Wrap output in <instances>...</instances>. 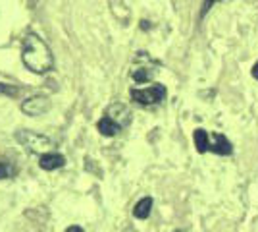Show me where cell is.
Instances as JSON below:
<instances>
[{"mask_svg": "<svg viewBox=\"0 0 258 232\" xmlns=\"http://www.w3.org/2000/svg\"><path fill=\"white\" fill-rule=\"evenodd\" d=\"M164 97H166V87L160 83L145 89H131V99L139 105H156V103H162Z\"/></svg>", "mask_w": 258, "mask_h": 232, "instance_id": "cell-3", "label": "cell"}, {"mask_svg": "<svg viewBox=\"0 0 258 232\" xmlns=\"http://www.w3.org/2000/svg\"><path fill=\"white\" fill-rule=\"evenodd\" d=\"M208 149H210L212 153H218V155H229L233 151L229 140H226V135H222V133H214V135H212V142L208 145Z\"/></svg>", "mask_w": 258, "mask_h": 232, "instance_id": "cell-6", "label": "cell"}, {"mask_svg": "<svg viewBox=\"0 0 258 232\" xmlns=\"http://www.w3.org/2000/svg\"><path fill=\"white\" fill-rule=\"evenodd\" d=\"M22 60L23 64L35 74H46L54 66V58L48 44L44 43L39 35L33 33L23 39Z\"/></svg>", "mask_w": 258, "mask_h": 232, "instance_id": "cell-1", "label": "cell"}, {"mask_svg": "<svg viewBox=\"0 0 258 232\" xmlns=\"http://www.w3.org/2000/svg\"><path fill=\"white\" fill-rule=\"evenodd\" d=\"M151 209H152V198H143L135 205V209H133V215L137 217V219H147L149 215H151Z\"/></svg>", "mask_w": 258, "mask_h": 232, "instance_id": "cell-10", "label": "cell"}, {"mask_svg": "<svg viewBox=\"0 0 258 232\" xmlns=\"http://www.w3.org/2000/svg\"><path fill=\"white\" fill-rule=\"evenodd\" d=\"M193 137H195V147H197V151L199 153H206L208 151V145H210V135L205 132V130H195L193 133Z\"/></svg>", "mask_w": 258, "mask_h": 232, "instance_id": "cell-9", "label": "cell"}, {"mask_svg": "<svg viewBox=\"0 0 258 232\" xmlns=\"http://www.w3.org/2000/svg\"><path fill=\"white\" fill-rule=\"evenodd\" d=\"M216 2H220V0H205V4H203V12H201V16H205L206 12L210 10V8L214 6Z\"/></svg>", "mask_w": 258, "mask_h": 232, "instance_id": "cell-14", "label": "cell"}, {"mask_svg": "<svg viewBox=\"0 0 258 232\" xmlns=\"http://www.w3.org/2000/svg\"><path fill=\"white\" fill-rule=\"evenodd\" d=\"M48 107H50V101L46 99V97H43V95H37V97L23 101L22 111L25 114H29V116H41V114H44V112L48 111Z\"/></svg>", "mask_w": 258, "mask_h": 232, "instance_id": "cell-4", "label": "cell"}, {"mask_svg": "<svg viewBox=\"0 0 258 232\" xmlns=\"http://www.w3.org/2000/svg\"><path fill=\"white\" fill-rule=\"evenodd\" d=\"M0 93H6V95H18V89H14V87H10V85H2L0 83Z\"/></svg>", "mask_w": 258, "mask_h": 232, "instance_id": "cell-13", "label": "cell"}, {"mask_svg": "<svg viewBox=\"0 0 258 232\" xmlns=\"http://www.w3.org/2000/svg\"><path fill=\"white\" fill-rule=\"evenodd\" d=\"M252 76H254L258 79V62L254 64V68H252Z\"/></svg>", "mask_w": 258, "mask_h": 232, "instance_id": "cell-16", "label": "cell"}, {"mask_svg": "<svg viewBox=\"0 0 258 232\" xmlns=\"http://www.w3.org/2000/svg\"><path fill=\"white\" fill-rule=\"evenodd\" d=\"M16 174V165L12 163L10 159H0V180L2 178H12Z\"/></svg>", "mask_w": 258, "mask_h": 232, "instance_id": "cell-12", "label": "cell"}, {"mask_svg": "<svg viewBox=\"0 0 258 232\" xmlns=\"http://www.w3.org/2000/svg\"><path fill=\"white\" fill-rule=\"evenodd\" d=\"M66 232H85V230H83L81 226H76V224H74V226H70V228H66Z\"/></svg>", "mask_w": 258, "mask_h": 232, "instance_id": "cell-15", "label": "cell"}, {"mask_svg": "<svg viewBox=\"0 0 258 232\" xmlns=\"http://www.w3.org/2000/svg\"><path fill=\"white\" fill-rule=\"evenodd\" d=\"M106 116L116 122L119 128H125L129 122H131V112L127 111V107H123V105H119V103L108 107Z\"/></svg>", "mask_w": 258, "mask_h": 232, "instance_id": "cell-5", "label": "cell"}, {"mask_svg": "<svg viewBox=\"0 0 258 232\" xmlns=\"http://www.w3.org/2000/svg\"><path fill=\"white\" fill-rule=\"evenodd\" d=\"M16 140L20 142L22 145H25L31 153H50L52 149V142L43 135V133H37V132H29V130H20L16 132Z\"/></svg>", "mask_w": 258, "mask_h": 232, "instance_id": "cell-2", "label": "cell"}, {"mask_svg": "<svg viewBox=\"0 0 258 232\" xmlns=\"http://www.w3.org/2000/svg\"><path fill=\"white\" fill-rule=\"evenodd\" d=\"M66 163V159L62 157L60 153H44L41 155V161H39V165H41V168H44V170H56V168H62Z\"/></svg>", "mask_w": 258, "mask_h": 232, "instance_id": "cell-7", "label": "cell"}, {"mask_svg": "<svg viewBox=\"0 0 258 232\" xmlns=\"http://www.w3.org/2000/svg\"><path fill=\"white\" fill-rule=\"evenodd\" d=\"M119 130H121V128H119L112 118H108V116H104L102 120L98 122V132L102 133V135H106V137H112V135L119 133Z\"/></svg>", "mask_w": 258, "mask_h": 232, "instance_id": "cell-8", "label": "cell"}, {"mask_svg": "<svg viewBox=\"0 0 258 232\" xmlns=\"http://www.w3.org/2000/svg\"><path fill=\"white\" fill-rule=\"evenodd\" d=\"M131 76H133L135 81H139V83L149 81V79H152V68H147V66L133 68V70H131Z\"/></svg>", "mask_w": 258, "mask_h": 232, "instance_id": "cell-11", "label": "cell"}]
</instances>
